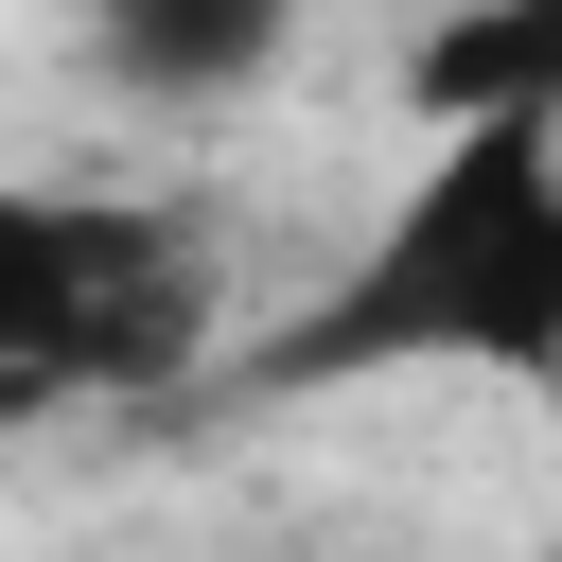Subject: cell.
Instances as JSON below:
<instances>
[{
    "mask_svg": "<svg viewBox=\"0 0 562 562\" xmlns=\"http://www.w3.org/2000/svg\"><path fill=\"white\" fill-rule=\"evenodd\" d=\"M422 369L562 386V123H457L228 386L281 404V386H422Z\"/></svg>",
    "mask_w": 562,
    "mask_h": 562,
    "instance_id": "1",
    "label": "cell"
},
{
    "mask_svg": "<svg viewBox=\"0 0 562 562\" xmlns=\"http://www.w3.org/2000/svg\"><path fill=\"white\" fill-rule=\"evenodd\" d=\"M211 228L158 193H18L0 176V422L35 404H158L211 369Z\"/></svg>",
    "mask_w": 562,
    "mask_h": 562,
    "instance_id": "2",
    "label": "cell"
},
{
    "mask_svg": "<svg viewBox=\"0 0 562 562\" xmlns=\"http://www.w3.org/2000/svg\"><path fill=\"white\" fill-rule=\"evenodd\" d=\"M70 35H88V70L140 88V105H228V88L281 70L299 0H70Z\"/></svg>",
    "mask_w": 562,
    "mask_h": 562,
    "instance_id": "3",
    "label": "cell"
},
{
    "mask_svg": "<svg viewBox=\"0 0 562 562\" xmlns=\"http://www.w3.org/2000/svg\"><path fill=\"white\" fill-rule=\"evenodd\" d=\"M404 105L457 140V123H562V0H457L422 53H404Z\"/></svg>",
    "mask_w": 562,
    "mask_h": 562,
    "instance_id": "4",
    "label": "cell"
}]
</instances>
